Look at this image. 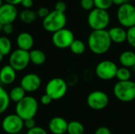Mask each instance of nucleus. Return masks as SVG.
Wrapping results in <instances>:
<instances>
[{"label": "nucleus", "instance_id": "nucleus-20", "mask_svg": "<svg viewBox=\"0 0 135 134\" xmlns=\"http://www.w3.org/2000/svg\"><path fill=\"white\" fill-rule=\"evenodd\" d=\"M30 62L35 66H41L46 61V54L41 50L34 49L29 51Z\"/></svg>", "mask_w": 135, "mask_h": 134}, {"label": "nucleus", "instance_id": "nucleus-30", "mask_svg": "<svg viewBox=\"0 0 135 134\" xmlns=\"http://www.w3.org/2000/svg\"><path fill=\"white\" fill-rule=\"evenodd\" d=\"M81 6L83 9L90 11L93 9L94 6V1L93 0H81Z\"/></svg>", "mask_w": 135, "mask_h": 134}, {"label": "nucleus", "instance_id": "nucleus-8", "mask_svg": "<svg viewBox=\"0 0 135 134\" xmlns=\"http://www.w3.org/2000/svg\"><path fill=\"white\" fill-rule=\"evenodd\" d=\"M30 63L29 51L17 49L10 53L9 58V65L16 71H22L26 69Z\"/></svg>", "mask_w": 135, "mask_h": 134}, {"label": "nucleus", "instance_id": "nucleus-24", "mask_svg": "<svg viewBox=\"0 0 135 134\" xmlns=\"http://www.w3.org/2000/svg\"><path fill=\"white\" fill-rule=\"evenodd\" d=\"M66 133L68 134H84L85 127L82 123L78 121H71L68 122Z\"/></svg>", "mask_w": 135, "mask_h": 134}, {"label": "nucleus", "instance_id": "nucleus-37", "mask_svg": "<svg viewBox=\"0 0 135 134\" xmlns=\"http://www.w3.org/2000/svg\"><path fill=\"white\" fill-rule=\"evenodd\" d=\"M94 134H112L111 130L106 126H100L97 128Z\"/></svg>", "mask_w": 135, "mask_h": 134}, {"label": "nucleus", "instance_id": "nucleus-26", "mask_svg": "<svg viewBox=\"0 0 135 134\" xmlns=\"http://www.w3.org/2000/svg\"><path fill=\"white\" fill-rule=\"evenodd\" d=\"M12 43L10 39L6 36H0V53L4 56L11 53Z\"/></svg>", "mask_w": 135, "mask_h": 134}, {"label": "nucleus", "instance_id": "nucleus-35", "mask_svg": "<svg viewBox=\"0 0 135 134\" xmlns=\"http://www.w3.org/2000/svg\"><path fill=\"white\" fill-rule=\"evenodd\" d=\"M24 126L28 130H30L36 126V122H35L34 118H28V119H26L24 121Z\"/></svg>", "mask_w": 135, "mask_h": 134}, {"label": "nucleus", "instance_id": "nucleus-6", "mask_svg": "<svg viewBox=\"0 0 135 134\" xmlns=\"http://www.w3.org/2000/svg\"><path fill=\"white\" fill-rule=\"evenodd\" d=\"M67 88L68 85L64 79L55 77L47 83L45 93L47 94L52 100H59L65 96L67 92Z\"/></svg>", "mask_w": 135, "mask_h": 134}, {"label": "nucleus", "instance_id": "nucleus-4", "mask_svg": "<svg viewBox=\"0 0 135 134\" xmlns=\"http://www.w3.org/2000/svg\"><path fill=\"white\" fill-rule=\"evenodd\" d=\"M110 15L108 10L93 8L88 15V24L93 30L106 29L110 24Z\"/></svg>", "mask_w": 135, "mask_h": 134}, {"label": "nucleus", "instance_id": "nucleus-25", "mask_svg": "<svg viewBox=\"0 0 135 134\" xmlns=\"http://www.w3.org/2000/svg\"><path fill=\"white\" fill-rule=\"evenodd\" d=\"M71 51V52L74 54L77 55H80L85 53L86 47L85 44L83 41H81V39H74V41L71 43L70 47H69Z\"/></svg>", "mask_w": 135, "mask_h": 134}, {"label": "nucleus", "instance_id": "nucleus-7", "mask_svg": "<svg viewBox=\"0 0 135 134\" xmlns=\"http://www.w3.org/2000/svg\"><path fill=\"white\" fill-rule=\"evenodd\" d=\"M117 20L123 28H130L135 25V6L131 2L123 4L118 7L116 12Z\"/></svg>", "mask_w": 135, "mask_h": 134}, {"label": "nucleus", "instance_id": "nucleus-3", "mask_svg": "<svg viewBox=\"0 0 135 134\" xmlns=\"http://www.w3.org/2000/svg\"><path fill=\"white\" fill-rule=\"evenodd\" d=\"M115 97L123 103H130L135 100V82L131 80L119 81L113 87Z\"/></svg>", "mask_w": 135, "mask_h": 134}, {"label": "nucleus", "instance_id": "nucleus-39", "mask_svg": "<svg viewBox=\"0 0 135 134\" xmlns=\"http://www.w3.org/2000/svg\"><path fill=\"white\" fill-rule=\"evenodd\" d=\"M112 1H113L114 5H116V6H119L123 5V4L130 2V0H112Z\"/></svg>", "mask_w": 135, "mask_h": 134}, {"label": "nucleus", "instance_id": "nucleus-15", "mask_svg": "<svg viewBox=\"0 0 135 134\" xmlns=\"http://www.w3.org/2000/svg\"><path fill=\"white\" fill-rule=\"evenodd\" d=\"M68 122L62 117H54L48 123V129L53 134H65L67 132Z\"/></svg>", "mask_w": 135, "mask_h": 134}, {"label": "nucleus", "instance_id": "nucleus-22", "mask_svg": "<svg viewBox=\"0 0 135 134\" xmlns=\"http://www.w3.org/2000/svg\"><path fill=\"white\" fill-rule=\"evenodd\" d=\"M10 99L7 92L0 86V115L3 114L9 107Z\"/></svg>", "mask_w": 135, "mask_h": 134}, {"label": "nucleus", "instance_id": "nucleus-32", "mask_svg": "<svg viewBox=\"0 0 135 134\" xmlns=\"http://www.w3.org/2000/svg\"><path fill=\"white\" fill-rule=\"evenodd\" d=\"M14 28L13 25V23H9V24H5L2 26V32L6 34V35H10L13 32Z\"/></svg>", "mask_w": 135, "mask_h": 134}, {"label": "nucleus", "instance_id": "nucleus-34", "mask_svg": "<svg viewBox=\"0 0 135 134\" xmlns=\"http://www.w3.org/2000/svg\"><path fill=\"white\" fill-rule=\"evenodd\" d=\"M50 13V10L47 8V7H40L38 9V10L36 11V14L38 17H40V18H44L45 17L47 16V14Z\"/></svg>", "mask_w": 135, "mask_h": 134}, {"label": "nucleus", "instance_id": "nucleus-45", "mask_svg": "<svg viewBox=\"0 0 135 134\" xmlns=\"http://www.w3.org/2000/svg\"><path fill=\"white\" fill-rule=\"evenodd\" d=\"M134 82H135V81H134Z\"/></svg>", "mask_w": 135, "mask_h": 134}, {"label": "nucleus", "instance_id": "nucleus-11", "mask_svg": "<svg viewBox=\"0 0 135 134\" xmlns=\"http://www.w3.org/2000/svg\"><path fill=\"white\" fill-rule=\"evenodd\" d=\"M24 127V120L17 114L6 115L2 122V130L8 134L20 133Z\"/></svg>", "mask_w": 135, "mask_h": 134}, {"label": "nucleus", "instance_id": "nucleus-42", "mask_svg": "<svg viewBox=\"0 0 135 134\" xmlns=\"http://www.w3.org/2000/svg\"><path fill=\"white\" fill-rule=\"evenodd\" d=\"M2 26H3V24L0 22V31H2Z\"/></svg>", "mask_w": 135, "mask_h": 134}, {"label": "nucleus", "instance_id": "nucleus-5", "mask_svg": "<svg viewBox=\"0 0 135 134\" xmlns=\"http://www.w3.org/2000/svg\"><path fill=\"white\" fill-rule=\"evenodd\" d=\"M66 21L67 20L65 13L54 9L53 11H50L47 16L43 19L42 25L44 30L53 33L61 28H65Z\"/></svg>", "mask_w": 135, "mask_h": 134}, {"label": "nucleus", "instance_id": "nucleus-33", "mask_svg": "<svg viewBox=\"0 0 135 134\" xmlns=\"http://www.w3.org/2000/svg\"><path fill=\"white\" fill-rule=\"evenodd\" d=\"M55 9L62 13H65L66 9V4L63 1H59L55 5Z\"/></svg>", "mask_w": 135, "mask_h": 134}, {"label": "nucleus", "instance_id": "nucleus-29", "mask_svg": "<svg viewBox=\"0 0 135 134\" xmlns=\"http://www.w3.org/2000/svg\"><path fill=\"white\" fill-rule=\"evenodd\" d=\"M127 42L132 47L135 48V25L130 27L127 30Z\"/></svg>", "mask_w": 135, "mask_h": 134}, {"label": "nucleus", "instance_id": "nucleus-28", "mask_svg": "<svg viewBox=\"0 0 135 134\" xmlns=\"http://www.w3.org/2000/svg\"><path fill=\"white\" fill-rule=\"evenodd\" d=\"M93 1H94L95 8H98L101 9L108 10L113 5L112 0H93Z\"/></svg>", "mask_w": 135, "mask_h": 134}, {"label": "nucleus", "instance_id": "nucleus-44", "mask_svg": "<svg viewBox=\"0 0 135 134\" xmlns=\"http://www.w3.org/2000/svg\"><path fill=\"white\" fill-rule=\"evenodd\" d=\"M132 69H133V70H134V71L135 72V64H134V66L132 67Z\"/></svg>", "mask_w": 135, "mask_h": 134}, {"label": "nucleus", "instance_id": "nucleus-18", "mask_svg": "<svg viewBox=\"0 0 135 134\" xmlns=\"http://www.w3.org/2000/svg\"><path fill=\"white\" fill-rule=\"evenodd\" d=\"M16 70L10 66H4L0 70V81L4 85H11L16 79Z\"/></svg>", "mask_w": 135, "mask_h": 134}, {"label": "nucleus", "instance_id": "nucleus-1", "mask_svg": "<svg viewBox=\"0 0 135 134\" xmlns=\"http://www.w3.org/2000/svg\"><path fill=\"white\" fill-rule=\"evenodd\" d=\"M112 40L106 29L93 30L88 37V46L92 53L98 55L106 54L112 47Z\"/></svg>", "mask_w": 135, "mask_h": 134}, {"label": "nucleus", "instance_id": "nucleus-9", "mask_svg": "<svg viewBox=\"0 0 135 134\" xmlns=\"http://www.w3.org/2000/svg\"><path fill=\"white\" fill-rule=\"evenodd\" d=\"M118 70L117 65L111 60H103L100 62L95 69L96 75L103 81H110L115 78Z\"/></svg>", "mask_w": 135, "mask_h": 134}, {"label": "nucleus", "instance_id": "nucleus-43", "mask_svg": "<svg viewBox=\"0 0 135 134\" xmlns=\"http://www.w3.org/2000/svg\"><path fill=\"white\" fill-rule=\"evenodd\" d=\"M2 5V0H0V6Z\"/></svg>", "mask_w": 135, "mask_h": 134}, {"label": "nucleus", "instance_id": "nucleus-27", "mask_svg": "<svg viewBox=\"0 0 135 134\" xmlns=\"http://www.w3.org/2000/svg\"><path fill=\"white\" fill-rule=\"evenodd\" d=\"M115 78H117V80L119 81L131 80V71L130 70V68L124 67V66H121L119 68L118 67Z\"/></svg>", "mask_w": 135, "mask_h": 134}, {"label": "nucleus", "instance_id": "nucleus-23", "mask_svg": "<svg viewBox=\"0 0 135 134\" xmlns=\"http://www.w3.org/2000/svg\"><path fill=\"white\" fill-rule=\"evenodd\" d=\"M25 92H26L23 89L21 86L14 87L9 93L10 101H13L17 103L25 96Z\"/></svg>", "mask_w": 135, "mask_h": 134}, {"label": "nucleus", "instance_id": "nucleus-19", "mask_svg": "<svg viewBox=\"0 0 135 134\" xmlns=\"http://www.w3.org/2000/svg\"><path fill=\"white\" fill-rule=\"evenodd\" d=\"M119 62L122 66L132 68L135 64V52L128 50L123 51L119 55Z\"/></svg>", "mask_w": 135, "mask_h": 134}, {"label": "nucleus", "instance_id": "nucleus-31", "mask_svg": "<svg viewBox=\"0 0 135 134\" xmlns=\"http://www.w3.org/2000/svg\"><path fill=\"white\" fill-rule=\"evenodd\" d=\"M26 134H48L47 132L40 126H35L32 129L28 130V132Z\"/></svg>", "mask_w": 135, "mask_h": 134}, {"label": "nucleus", "instance_id": "nucleus-13", "mask_svg": "<svg viewBox=\"0 0 135 134\" xmlns=\"http://www.w3.org/2000/svg\"><path fill=\"white\" fill-rule=\"evenodd\" d=\"M41 85V79L36 73H27L21 80L20 86L26 92H33L37 91Z\"/></svg>", "mask_w": 135, "mask_h": 134}, {"label": "nucleus", "instance_id": "nucleus-40", "mask_svg": "<svg viewBox=\"0 0 135 134\" xmlns=\"http://www.w3.org/2000/svg\"><path fill=\"white\" fill-rule=\"evenodd\" d=\"M6 3H9V4H12L13 6H17V5H19L21 4V1L22 0H4Z\"/></svg>", "mask_w": 135, "mask_h": 134}, {"label": "nucleus", "instance_id": "nucleus-17", "mask_svg": "<svg viewBox=\"0 0 135 134\" xmlns=\"http://www.w3.org/2000/svg\"><path fill=\"white\" fill-rule=\"evenodd\" d=\"M108 31L112 43L121 44L127 41V30L123 27L115 26Z\"/></svg>", "mask_w": 135, "mask_h": 134}, {"label": "nucleus", "instance_id": "nucleus-12", "mask_svg": "<svg viewBox=\"0 0 135 134\" xmlns=\"http://www.w3.org/2000/svg\"><path fill=\"white\" fill-rule=\"evenodd\" d=\"M88 106L95 111H100L107 107L109 103V97L103 91L97 90L90 92L86 100Z\"/></svg>", "mask_w": 135, "mask_h": 134}, {"label": "nucleus", "instance_id": "nucleus-38", "mask_svg": "<svg viewBox=\"0 0 135 134\" xmlns=\"http://www.w3.org/2000/svg\"><path fill=\"white\" fill-rule=\"evenodd\" d=\"M21 5L25 9H31V7L33 6V0H22Z\"/></svg>", "mask_w": 135, "mask_h": 134}, {"label": "nucleus", "instance_id": "nucleus-14", "mask_svg": "<svg viewBox=\"0 0 135 134\" xmlns=\"http://www.w3.org/2000/svg\"><path fill=\"white\" fill-rule=\"evenodd\" d=\"M18 15L16 6L9 3H2L0 6V22L2 24L13 23Z\"/></svg>", "mask_w": 135, "mask_h": 134}, {"label": "nucleus", "instance_id": "nucleus-2", "mask_svg": "<svg viewBox=\"0 0 135 134\" xmlns=\"http://www.w3.org/2000/svg\"><path fill=\"white\" fill-rule=\"evenodd\" d=\"M38 102L33 96H25L17 103L15 112L25 121L28 118H34L38 111Z\"/></svg>", "mask_w": 135, "mask_h": 134}, {"label": "nucleus", "instance_id": "nucleus-10", "mask_svg": "<svg viewBox=\"0 0 135 134\" xmlns=\"http://www.w3.org/2000/svg\"><path fill=\"white\" fill-rule=\"evenodd\" d=\"M74 39V35L73 32L66 28H61L53 32L51 38L53 45L59 49L69 48Z\"/></svg>", "mask_w": 135, "mask_h": 134}, {"label": "nucleus", "instance_id": "nucleus-36", "mask_svg": "<svg viewBox=\"0 0 135 134\" xmlns=\"http://www.w3.org/2000/svg\"><path fill=\"white\" fill-rule=\"evenodd\" d=\"M40 102L43 105H49L52 102V99L47 95V94H44L41 98H40Z\"/></svg>", "mask_w": 135, "mask_h": 134}, {"label": "nucleus", "instance_id": "nucleus-21", "mask_svg": "<svg viewBox=\"0 0 135 134\" xmlns=\"http://www.w3.org/2000/svg\"><path fill=\"white\" fill-rule=\"evenodd\" d=\"M36 12L32 10L31 9H25L19 13L20 20L25 24H31L34 22L36 19Z\"/></svg>", "mask_w": 135, "mask_h": 134}, {"label": "nucleus", "instance_id": "nucleus-41", "mask_svg": "<svg viewBox=\"0 0 135 134\" xmlns=\"http://www.w3.org/2000/svg\"><path fill=\"white\" fill-rule=\"evenodd\" d=\"M3 58H4V55H3L2 54H1V53H0V62H2Z\"/></svg>", "mask_w": 135, "mask_h": 134}, {"label": "nucleus", "instance_id": "nucleus-16", "mask_svg": "<svg viewBox=\"0 0 135 134\" xmlns=\"http://www.w3.org/2000/svg\"><path fill=\"white\" fill-rule=\"evenodd\" d=\"M17 46L19 49L25 51H31L34 45L33 36L27 32H23L18 34L16 39Z\"/></svg>", "mask_w": 135, "mask_h": 134}]
</instances>
